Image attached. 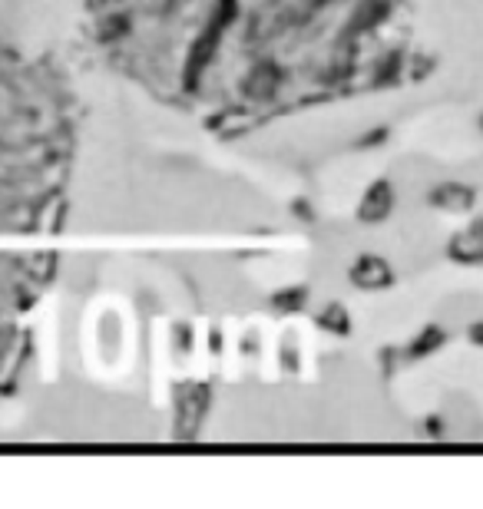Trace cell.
I'll return each instance as SVG.
<instances>
[{"mask_svg": "<svg viewBox=\"0 0 483 509\" xmlns=\"http://www.w3.org/2000/svg\"><path fill=\"white\" fill-rule=\"evenodd\" d=\"M96 46L159 103L222 133L377 90L411 0H83Z\"/></svg>", "mask_w": 483, "mask_h": 509, "instance_id": "6da1fadb", "label": "cell"}]
</instances>
